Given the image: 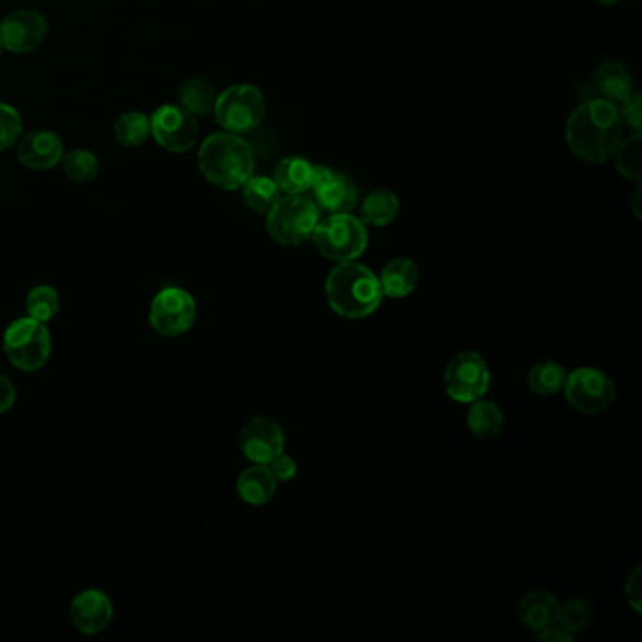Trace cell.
I'll use <instances>...</instances> for the list:
<instances>
[{
    "label": "cell",
    "instance_id": "38",
    "mask_svg": "<svg viewBox=\"0 0 642 642\" xmlns=\"http://www.w3.org/2000/svg\"><path fill=\"white\" fill-rule=\"evenodd\" d=\"M598 2H601L603 7H614V4H618L620 0H598Z\"/></svg>",
    "mask_w": 642,
    "mask_h": 642
},
{
    "label": "cell",
    "instance_id": "21",
    "mask_svg": "<svg viewBox=\"0 0 642 642\" xmlns=\"http://www.w3.org/2000/svg\"><path fill=\"white\" fill-rule=\"evenodd\" d=\"M315 164L303 157H287L276 168V180L279 191L285 194H306L313 185Z\"/></svg>",
    "mask_w": 642,
    "mask_h": 642
},
{
    "label": "cell",
    "instance_id": "15",
    "mask_svg": "<svg viewBox=\"0 0 642 642\" xmlns=\"http://www.w3.org/2000/svg\"><path fill=\"white\" fill-rule=\"evenodd\" d=\"M114 620L111 599L100 590L79 591L71 603V622L84 635H98Z\"/></svg>",
    "mask_w": 642,
    "mask_h": 642
},
{
    "label": "cell",
    "instance_id": "36",
    "mask_svg": "<svg viewBox=\"0 0 642 642\" xmlns=\"http://www.w3.org/2000/svg\"><path fill=\"white\" fill-rule=\"evenodd\" d=\"M15 398H18V393H15V386H13L12 381L0 373V415H4V413L12 409Z\"/></svg>",
    "mask_w": 642,
    "mask_h": 642
},
{
    "label": "cell",
    "instance_id": "35",
    "mask_svg": "<svg viewBox=\"0 0 642 642\" xmlns=\"http://www.w3.org/2000/svg\"><path fill=\"white\" fill-rule=\"evenodd\" d=\"M641 567H635L625 580V598L636 614H641Z\"/></svg>",
    "mask_w": 642,
    "mask_h": 642
},
{
    "label": "cell",
    "instance_id": "6",
    "mask_svg": "<svg viewBox=\"0 0 642 642\" xmlns=\"http://www.w3.org/2000/svg\"><path fill=\"white\" fill-rule=\"evenodd\" d=\"M2 349L10 364L20 372H39L52 356V334L45 322L29 315L21 317L7 328L2 335Z\"/></svg>",
    "mask_w": 642,
    "mask_h": 642
},
{
    "label": "cell",
    "instance_id": "26",
    "mask_svg": "<svg viewBox=\"0 0 642 642\" xmlns=\"http://www.w3.org/2000/svg\"><path fill=\"white\" fill-rule=\"evenodd\" d=\"M242 189H244L245 204L253 212L268 213L277 200L281 199V191L276 180L268 175H250Z\"/></svg>",
    "mask_w": 642,
    "mask_h": 642
},
{
    "label": "cell",
    "instance_id": "29",
    "mask_svg": "<svg viewBox=\"0 0 642 642\" xmlns=\"http://www.w3.org/2000/svg\"><path fill=\"white\" fill-rule=\"evenodd\" d=\"M61 162H63V170L68 175V180L74 181V183L84 185V183L97 180L100 164H98L97 154L90 153L87 149H74L71 153L63 154Z\"/></svg>",
    "mask_w": 642,
    "mask_h": 642
},
{
    "label": "cell",
    "instance_id": "2",
    "mask_svg": "<svg viewBox=\"0 0 642 642\" xmlns=\"http://www.w3.org/2000/svg\"><path fill=\"white\" fill-rule=\"evenodd\" d=\"M328 306L343 319H364L377 311L383 302L379 277L367 266L347 260L335 263L324 283Z\"/></svg>",
    "mask_w": 642,
    "mask_h": 642
},
{
    "label": "cell",
    "instance_id": "39",
    "mask_svg": "<svg viewBox=\"0 0 642 642\" xmlns=\"http://www.w3.org/2000/svg\"><path fill=\"white\" fill-rule=\"evenodd\" d=\"M0 52H2V42H0Z\"/></svg>",
    "mask_w": 642,
    "mask_h": 642
},
{
    "label": "cell",
    "instance_id": "9",
    "mask_svg": "<svg viewBox=\"0 0 642 642\" xmlns=\"http://www.w3.org/2000/svg\"><path fill=\"white\" fill-rule=\"evenodd\" d=\"M445 390L457 404L469 405L489 393L492 375L486 360L475 351H463L450 360L443 373Z\"/></svg>",
    "mask_w": 642,
    "mask_h": 642
},
{
    "label": "cell",
    "instance_id": "3",
    "mask_svg": "<svg viewBox=\"0 0 642 642\" xmlns=\"http://www.w3.org/2000/svg\"><path fill=\"white\" fill-rule=\"evenodd\" d=\"M199 167L212 185L236 191L255 172V151L239 135L215 132L200 148Z\"/></svg>",
    "mask_w": 642,
    "mask_h": 642
},
{
    "label": "cell",
    "instance_id": "18",
    "mask_svg": "<svg viewBox=\"0 0 642 642\" xmlns=\"http://www.w3.org/2000/svg\"><path fill=\"white\" fill-rule=\"evenodd\" d=\"M377 277H379L381 290H383L385 298L402 300L417 289L420 271H418V264L415 260L399 257L393 258L390 263L386 264Z\"/></svg>",
    "mask_w": 642,
    "mask_h": 642
},
{
    "label": "cell",
    "instance_id": "5",
    "mask_svg": "<svg viewBox=\"0 0 642 642\" xmlns=\"http://www.w3.org/2000/svg\"><path fill=\"white\" fill-rule=\"evenodd\" d=\"M313 244L322 257L332 263H347L364 255L367 226L353 213H332L321 218L313 232Z\"/></svg>",
    "mask_w": 642,
    "mask_h": 642
},
{
    "label": "cell",
    "instance_id": "34",
    "mask_svg": "<svg viewBox=\"0 0 642 642\" xmlns=\"http://www.w3.org/2000/svg\"><path fill=\"white\" fill-rule=\"evenodd\" d=\"M623 125H628L635 132H641V97L639 93H631L630 97L622 100V108H618Z\"/></svg>",
    "mask_w": 642,
    "mask_h": 642
},
{
    "label": "cell",
    "instance_id": "7",
    "mask_svg": "<svg viewBox=\"0 0 642 642\" xmlns=\"http://www.w3.org/2000/svg\"><path fill=\"white\" fill-rule=\"evenodd\" d=\"M218 125L232 135H245L260 127L266 117L263 90L255 85H232L223 90L213 108Z\"/></svg>",
    "mask_w": 642,
    "mask_h": 642
},
{
    "label": "cell",
    "instance_id": "37",
    "mask_svg": "<svg viewBox=\"0 0 642 642\" xmlns=\"http://www.w3.org/2000/svg\"><path fill=\"white\" fill-rule=\"evenodd\" d=\"M537 641L543 642H573L575 641V635L571 633H567L564 628H559L558 623H553V625H548L546 630L539 631L537 633Z\"/></svg>",
    "mask_w": 642,
    "mask_h": 642
},
{
    "label": "cell",
    "instance_id": "28",
    "mask_svg": "<svg viewBox=\"0 0 642 642\" xmlns=\"http://www.w3.org/2000/svg\"><path fill=\"white\" fill-rule=\"evenodd\" d=\"M614 159H617L618 172L625 178V180L635 181V183H641L642 181V136L641 132H635V135L628 138V140H622L620 146H618L617 153H614Z\"/></svg>",
    "mask_w": 642,
    "mask_h": 642
},
{
    "label": "cell",
    "instance_id": "33",
    "mask_svg": "<svg viewBox=\"0 0 642 642\" xmlns=\"http://www.w3.org/2000/svg\"><path fill=\"white\" fill-rule=\"evenodd\" d=\"M268 469H270L271 475L276 477L277 482H290L298 475V463L285 450L268 463Z\"/></svg>",
    "mask_w": 642,
    "mask_h": 642
},
{
    "label": "cell",
    "instance_id": "1",
    "mask_svg": "<svg viewBox=\"0 0 642 642\" xmlns=\"http://www.w3.org/2000/svg\"><path fill=\"white\" fill-rule=\"evenodd\" d=\"M618 106L607 98H590L575 108L567 119L566 140L580 161L601 164L614 157L623 138Z\"/></svg>",
    "mask_w": 642,
    "mask_h": 642
},
{
    "label": "cell",
    "instance_id": "17",
    "mask_svg": "<svg viewBox=\"0 0 642 642\" xmlns=\"http://www.w3.org/2000/svg\"><path fill=\"white\" fill-rule=\"evenodd\" d=\"M559 601L554 593L546 590L527 591L526 596L518 603V620L526 630L534 631L535 635L539 631L546 630L558 620Z\"/></svg>",
    "mask_w": 642,
    "mask_h": 642
},
{
    "label": "cell",
    "instance_id": "23",
    "mask_svg": "<svg viewBox=\"0 0 642 642\" xmlns=\"http://www.w3.org/2000/svg\"><path fill=\"white\" fill-rule=\"evenodd\" d=\"M505 425L501 407L490 399H477L469 404L468 428L473 436L481 439H494L500 436Z\"/></svg>",
    "mask_w": 642,
    "mask_h": 642
},
{
    "label": "cell",
    "instance_id": "16",
    "mask_svg": "<svg viewBox=\"0 0 642 642\" xmlns=\"http://www.w3.org/2000/svg\"><path fill=\"white\" fill-rule=\"evenodd\" d=\"M65 154L63 142L52 130H34L21 138L18 146V161L31 170H52Z\"/></svg>",
    "mask_w": 642,
    "mask_h": 642
},
{
    "label": "cell",
    "instance_id": "12",
    "mask_svg": "<svg viewBox=\"0 0 642 642\" xmlns=\"http://www.w3.org/2000/svg\"><path fill=\"white\" fill-rule=\"evenodd\" d=\"M239 447L250 463H268L285 450V431L270 417H253L245 422L239 434Z\"/></svg>",
    "mask_w": 642,
    "mask_h": 642
},
{
    "label": "cell",
    "instance_id": "25",
    "mask_svg": "<svg viewBox=\"0 0 642 642\" xmlns=\"http://www.w3.org/2000/svg\"><path fill=\"white\" fill-rule=\"evenodd\" d=\"M567 370L558 362H539L527 373V386L537 396H554L566 385Z\"/></svg>",
    "mask_w": 642,
    "mask_h": 642
},
{
    "label": "cell",
    "instance_id": "14",
    "mask_svg": "<svg viewBox=\"0 0 642 642\" xmlns=\"http://www.w3.org/2000/svg\"><path fill=\"white\" fill-rule=\"evenodd\" d=\"M47 36V21L34 10H18L0 21V42L12 53L34 52Z\"/></svg>",
    "mask_w": 642,
    "mask_h": 642
},
{
    "label": "cell",
    "instance_id": "20",
    "mask_svg": "<svg viewBox=\"0 0 642 642\" xmlns=\"http://www.w3.org/2000/svg\"><path fill=\"white\" fill-rule=\"evenodd\" d=\"M593 84L610 103H622L633 93L631 72L618 61H604L593 74Z\"/></svg>",
    "mask_w": 642,
    "mask_h": 642
},
{
    "label": "cell",
    "instance_id": "10",
    "mask_svg": "<svg viewBox=\"0 0 642 642\" xmlns=\"http://www.w3.org/2000/svg\"><path fill=\"white\" fill-rule=\"evenodd\" d=\"M196 313V302L191 292L180 287H164L151 302L149 324L159 335L178 338L193 328Z\"/></svg>",
    "mask_w": 642,
    "mask_h": 642
},
{
    "label": "cell",
    "instance_id": "30",
    "mask_svg": "<svg viewBox=\"0 0 642 642\" xmlns=\"http://www.w3.org/2000/svg\"><path fill=\"white\" fill-rule=\"evenodd\" d=\"M26 315L33 317L40 322H50L57 317L58 309H61V300H58L57 290L47 285H40L34 287L25 300Z\"/></svg>",
    "mask_w": 642,
    "mask_h": 642
},
{
    "label": "cell",
    "instance_id": "31",
    "mask_svg": "<svg viewBox=\"0 0 642 642\" xmlns=\"http://www.w3.org/2000/svg\"><path fill=\"white\" fill-rule=\"evenodd\" d=\"M591 607L586 599L573 598L567 603L559 604L558 623L567 633L577 636L590 623Z\"/></svg>",
    "mask_w": 642,
    "mask_h": 642
},
{
    "label": "cell",
    "instance_id": "32",
    "mask_svg": "<svg viewBox=\"0 0 642 642\" xmlns=\"http://www.w3.org/2000/svg\"><path fill=\"white\" fill-rule=\"evenodd\" d=\"M21 116L8 104L0 103V151L8 149L21 138Z\"/></svg>",
    "mask_w": 642,
    "mask_h": 642
},
{
    "label": "cell",
    "instance_id": "24",
    "mask_svg": "<svg viewBox=\"0 0 642 642\" xmlns=\"http://www.w3.org/2000/svg\"><path fill=\"white\" fill-rule=\"evenodd\" d=\"M217 93L206 77H193L180 89V106L193 116H210L215 108Z\"/></svg>",
    "mask_w": 642,
    "mask_h": 642
},
{
    "label": "cell",
    "instance_id": "27",
    "mask_svg": "<svg viewBox=\"0 0 642 642\" xmlns=\"http://www.w3.org/2000/svg\"><path fill=\"white\" fill-rule=\"evenodd\" d=\"M117 142L125 148H138L148 140L151 135V125L149 117L140 111H127L116 121L114 127Z\"/></svg>",
    "mask_w": 642,
    "mask_h": 642
},
{
    "label": "cell",
    "instance_id": "8",
    "mask_svg": "<svg viewBox=\"0 0 642 642\" xmlns=\"http://www.w3.org/2000/svg\"><path fill=\"white\" fill-rule=\"evenodd\" d=\"M561 393L567 404L588 417L603 415L617 402L614 381L598 367H577L567 373Z\"/></svg>",
    "mask_w": 642,
    "mask_h": 642
},
{
    "label": "cell",
    "instance_id": "4",
    "mask_svg": "<svg viewBox=\"0 0 642 642\" xmlns=\"http://www.w3.org/2000/svg\"><path fill=\"white\" fill-rule=\"evenodd\" d=\"M266 215V231L274 242L285 247H298L309 242L321 221L315 200L306 194H287L277 200Z\"/></svg>",
    "mask_w": 642,
    "mask_h": 642
},
{
    "label": "cell",
    "instance_id": "19",
    "mask_svg": "<svg viewBox=\"0 0 642 642\" xmlns=\"http://www.w3.org/2000/svg\"><path fill=\"white\" fill-rule=\"evenodd\" d=\"M276 477L271 475L268 466L250 463V468L245 469L236 482L239 500L250 505V507H263L274 500L277 492Z\"/></svg>",
    "mask_w": 642,
    "mask_h": 642
},
{
    "label": "cell",
    "instance_id": "13",
    "mask_svg": "<svg viewBox=\"0 0 642 642\" xmlns=\"http://www.w3.org/2000/svg\"><path fill=\"white\" fill-rule=\"evenodd\" d=\"M311 193L317 206L321 212L353 213L359 204V186L349 175L335 172L332 168L317 167L313 174V185Z\"/></svg>",
    "mask_w": 642,
    "mask_h": 642
},
{
    "label": "cell",
    "instance_id": "11",
    "mask_svg": "<svg viewBox=\"0 0 642 642\" xmlns=\"http://www.w3.org/2000/svg\"><path fill=\"white\" fill-rule=\"evenodd\" d=\"M154 142L170 153H185L199 140V122L183 106H161L149 117Z\"/></svg>",
    "mask_w": 642,
    "mask_h": 642
},
{
    "label": "cell",
    "instance_id": "22",
    "mask_svg": "<svg viewBox=\"0 0 642 642\" xmlns=\"http://www.w3.org/2000/svg\"><path fill=\"white\" fill-rule=\"evenodd\" d=\"M398 196L393 191H388V189H379V191H373L372 194H367L364 202H362L360 221L366 226L381 228V226L390 225L394 218L398 217Z\"/></svg>",
    "mask_w": 642,
    "mask_h": 642
}]
</instances>
